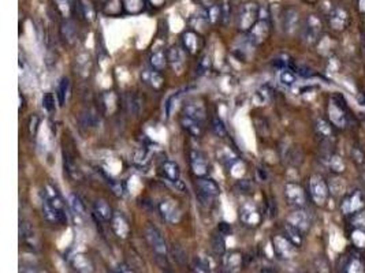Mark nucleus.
Wrapping results in <instances>:
<instances>
[{"instance_id":"nucleus-1","label":"nucleus","mask_w":365,"mask_h":273,"mask_svg":"<svg viewBox=\"0 0 365 273\" xmlns=\"http://www.w3.org/2000/svg\"><path fill=\"white\" fill-rule=\"evenodd\" d=\"M260 7L256 3H246L239 10L238 18H237V26L241 31L248 33L253 27V25L260 18Z\"/></svg>"},{"instance_id":"nucleus-2","label":"nucleus","mask_w":365,"mask_h":273,"mask_svg":"<svg viewBox=\"0 0 365 273\" xmlns=\"http://www.w3.org/2000/svg\"><path fill=\"white\" fill-rule=\"evenodd\" d=\"M330 186L320 175H312L309 178V194L316 205L323 206L330 197Z\"/></svg>"},{"instance_id":"nucleus-3","label":"nucleus","mask_w":365,"mask_h":273,"mask_svg":"<svg viewBox=\"0 0 365 273\" xmlns=\"http://www.w3.org/2000/svg\"><path fill=\"white\" fill-rule=\"evenodd\" d=\"M271 34V21L270 17H260L250 30L248 31V43L250 45H262L264 44Z\"/></svg>"},{"instance_id":"nucleus-4","label":"nucleus","mask_w":365,"mask_h":273,"mask_svg":"<svg viewBox=\"0 0 365 273\" xmlns=\"http://www.w3.org/2000/svg\"><path fill=\"white\" fill-rule=\"evenodd\" d=\"M283 194L287 205L294 209H304L307 205V194L301 184L296 182H287L284 184Z\"/></svg>"},{"instance_id":"nucleus-5","label":"nucleus","mask_w":365,"mask_h":273,"mask_svg":"<svg viewBox=\"0 0 365 273\" xmlns=\"http://www.w3.org/2000/svg\"><path fill=\"white\" fill-rule=\"evenodd\" d=\"M323 23L317 15H309L302 26V41L307 45H315L320 40Z\"/></svg>"},{"instance_id":"nucleus-6","label":"nucleus","mask_w":365,"mask_h":273,"mask_svg":"<svg viewBox=\"0 0 365 273\" xmlns=\"http://www.w3.org/2000/svg\"><path fill=\"white\" fill-rule=\"evenodd\" d=\"M145 238H147L151 249L154 250L155 254L158 255V258H166L167 251H168L167 243L166 241H164V238H163L162 232H160L155 225L148 224V225L145 227Z\"/></svg>"},{"instance_id":"nucleus-7","label":"nucleus","mask_w":365,"mask_h":273,"mask_svg":"<svg viewBox=\"0 0 365 273\" xmlns=\"http://www.w3.org/2000/svg\"><path fill=\"white\" fill-rule=\"evenodd\" d=\"M196 187H197V194H199L200 201L203 204H209L221 194V187L215 180L209 179V178H199L196 182Z\"/></svg>"},{"instance_id":"nucleus-8","label":"nucleus","mask_w":365,"mask_h":273,"mask_svg":"<svg viewBox=\"0 0 365 273\" xmlns=\"http://www.w3.org/2000/svg\"><path fill=\"white\" fill-rule=\"evenodd\" d=\"M328 26L335 31L346 30L347 26L350 25V14L345 7L335 6L330 10L328 13Z\"/></svg>"},{"instance_id":"nucleus-9","label":"nucleus","mask_w":365,"mask_h":273,"mask_svg":"<svg viewBox=\"0 0 365 273\" xmlns=\"http://www.w3.org/2000/svg\"><path fill=\"white\" fill-rule=\"evenodd\" d=\"M239 220L246 227H257L262 223L263 215L260 209L253 202L248 201L243 202L242 205L239 206Z\"/></svg>"},{"instance_id":"nucleus-10","label":"nucleus","mask_w":365,"mask_h":273,"mask_svg":"<svg viewBox=\"0 0 365 273\" xmlns=\"http://www.w3.org/2000/svg\"><path fill=\"white\" fill-rule=\"evenodd\" d=\"M159 212L164 220L168 224H178L182 217V211H180L179 205L174 201L172 198H164L159 202Z\"/></svg>"},{"instance_id":"nucleus-11","label":"nucleus","mask_w":365,"mask_h":273,"mask_svg":"<svg viewBox=\"0 0 365 273\" xmlns=\"http://www.w3.org/2000/svg\"><path fill=\"white\" fill-rule=\"evenodd\" d=\"M364 197H362V194L358 190H356V191H353L352 194H349V196L343 198L342 204H341V211H342L343 215L354 216L358 212L364 211Z\"/></svg>"},{"instance_id":"nucleus-12","label":"nucleus","mask_w":365,"mask_h":273,"mask_svg":"<svg viewBox=\"0 0 365 273\" xmlns=\"http://www.w3.org/2000/svg\"><path fill=\"white\" fill-rule=\"evenodd\" d=\"M190 167L194 176L197 178H207L209 172V164L207 162V157L199 149H192L190 150Z\"/></svg>"},{"instance_id":"nucleus-13","label":"nucleus","mask_w":365,"mask_h":273,"mask_svg":"<svg viewBox=\"0 0 365 273\" xmlns=\"http://www.w3.org/2000/svg\"><path fill=\"white\" fill-rule=\"evenodd\" d=\"M272 247L275 254L282 260H290L296 254V246L284 235H275L272 238Z\"/></svg>"},{"instance_id":"nucleus-14","label":"nucleus","mask_w":365,"mask_h":273,"mask_svg":"<svg viewBox=\"0 0 365 273\" xmlns=\"http://www.w3.org/2000/svg\"><path fill=\"white\" fill-rule=\"evenodd\" d=\"M282 27L286 34H294L300 29V13L294 7H288L282 15Z\"/></svg>"},{"instance_id":"nucleus-15","label":"nucleus","mask_w":365,"mask_h":273,"mask_svg":"<svg viewBox=\"0 0 365 273\" xmlns=\"http://www.w3.org/2000/svg\"><path fill=\"white\" fill-rule=\"evenodd\" d=\"M111 227H113V231L115 232V235L118 238H121V239H126L130 235L131 229L129 220L121 212H115L114 213L113 220H111Z\"/></svg>"},{"instance_id":"nucleus-16","label":"nucleus","mask_w":365,"mask_h":273,"mask_svg":"<svg viewBox=\"0 0 365 273\" xmlns=\"http://www.w3.org/2000/svg\"><path fill=\"white\" fill-rule=\"evenodd\" d=\"M287 223H290L294 227H297L302 232H307L311 228V216L304 209H296L291 215L287 217Z\"/></svg>"},{"instance_id":"nucleus-17","label":"nucleus","mask_w":365,"mask_h":273,"mask_svg":"<svg viewBox=\"0 0 365 273\" xmlns=\"http://www.w3.org/2000/svg\"><path fill=\"white\" fill-rule=\"evenodd\" d=\"M68 208L71 211V215L74 216L76 223L82 224L86 220V209L84 202L81 201V198L78 197L77 194L71 192L68 196Z\"/></svg>"},{"instance_id":"nucleus-18","label":"nucleus","mask_w":365,"mask_h":273,"mask_svg":"<svg viewBox=\"0 0 365 273\" xmlns=\"http://www.w3.org/2000/svg\"><path fill=\"white\" fill-rule=\"evenodd\" d=\"M328 118L330 122H331L334 126H337V127H345L347 123L346 112H345L343 107H341L339 103H337L335 100L330 101Z\"/></svg>"},{"instance_id":"nucleus-19","label":"nucleus","mask_w":365,"mask_h":273,"mask_svg":"<svg viewBox=\"0 0 365 273\" xmlns=\"http://www.w3.org/2000/svg\"><path fill=\"white\" fill-rule=\"evenodd\" d=\"M167 60L172 70L180 71L185 66V51L182 50L179 45H172L171 48L167 51Z\"/></svg>"},{"instance_id":"nucleus-20","label":"nucleus","mask_w":365,"mask_h":273,"mask_svg":"<svg viewBox=\"0 0 365 273\" xmlns=\"http://www.w3.org/2000/svg\"><path fill=\"white\" fill-rule=\"evenodd\" d=\"M160 174L166 180L171 183H179L180 182V170L179 166L172 160H166L160 166Z\"/></svg>"},{"instance_id":"nucleus-21","label":"nucleus","mask_w":365,"mask_h":273,"mask_svg":"<svg viewBox=\"0 0 365 273\" xmlns=\"http://www.w3.org/2000/svg\"><path fill=\"white\" fill-rule=\"evenodd\" d=\"M225 270L229 273H239L243 265V255L239 251H230L223 258Z\"/></svg>"},{"instance_id":"nucleus-22","label":"nucleus","mask_w":365,"mask_h":273,"mask_svg":"<svg viewBox=\"0 0 365 273\" xmlns=\"http://www.w3.org/2000/svg\"><path fill=\"white\" fill-rule=\"evenodd\" d=\"M180 126L184 127V130H186L192 137H201L204 133V123L203 122L197 121L194 118H190L188 115H180Z\"/></svg>"},{"instance_id":"nucleus-23","label":"nucleus","mask_w":365,"mask_h":273,"mask_svg":"<svg viewBox=\"0 0 365 273\" xmlns=\"http://www.w3.org/2000/svg\"><path fill=\"white\" fill-rule=\"evenodd\" d=\"M315 130L316 134L319 135L321 139L327 141V142H331V139H334V137H335L334 125L331 122L325 121L324 118H317L316 119Z\"/></svg>"},{"instance_id":"nucleus-24","label":"nucleus","mask_w":365,"mask_h":273,"mask_svg":"<svg viewBox=\"0 0 365 273\" xmlns=\"http://www.w3.org/2000/svg\"><path fill=\"white\" fill-rule=\"evenodd\" d=\"M182 43L185 50L189 52L190 55H196L201 48V38L200 36L193 30H186L182 34Z\"/></svg>"},{"instance_id":"nucleus-25","label":"nucleus","mask_w":365,"mask_h":273,"mask_svg":"<svg viewBox=\"0 0 365 273\" xmlns=\"http://www.w3.org/2000/svg\"><path fill=\"white\" fill-rule=\"evenodd\" d=\"M141 80L145 85H148L151 89L154 90H160L163 84H164V80L160 75V71H156L154 68H151V70L145 68L144 71L141 72Z\"/></svg>"},{"instance_id":"nucleus-26","label":"nucleus","mask_w":365,"mask_h":273,"mask_svg":"<svg viewBox=\"0 0 365 273\" xmlns=\"http://www.w3.org/2000/svg\"><path fill=\"white\" fill-rule=\"evenodd\" d=\"M60 34L68 44H74L77 41L78 31L76 27V23L72 22L70 18H64L62 25H60Z\"/></svg>"},{"instance_id":"nucleus-27","label":"nucleus","mask_w":365,"mask_h":273,"mask_svg":"<svg viewBox=\"0 0 365 273\" xmlns=\"http://www.w3.org/2000/svg\"><path fill=\"white\" fill-rule=\"evenodd\" d=\"M93 211H95V215L103 221H111L114 213H115L113 208L108 205V202L104 200H96L93 202Z\"/></svg>"},{"instance_id":"nucleus-28","label":"nucleus","mask_w":365,"mask_h":273,"mask_svg":"<svg viewBox=\"0 0 365 273\" xmlns=\"http://www.w3.org/2000/svg\"><path fill=\"white\" fill-rule=\"evenodd\" d=\"M149 63H151L152 68L156 70V71H162V70L166 68L168 60H167V54H164L163 48H156L155 47L152 52H151V56H149Z\"/></svg>"},{"instance_id":"nucleus-29","label":"nucleus","mask_w":365,"mask_h":273,"mask_svg":"<svg viewBox=\"0 0 365 273\" xmlns=\"http://www.w3.org/2000/svg\"><path fill=\"white\" fill-rule=\"evenodd\" d=\"M324 163L325 166L330 168V171L334 172V174H342L343 171L346 170V166H345V162L342 160V157L338 156V154H335V153L333 152H330L325 154Z\"/></svg>"},{"instance_id":"nucleus-30","label":"nucleus","mask_w":365,"mask_h":273,"mask_svg":"<svg viewBox=\"0 0 365 273\" xmlns=\"http://www.w3.org/2000/svg\"><path fill=\"white\" fill-rule=\"evenodd\" d=\"M72 266L80 273H93V265L90 260L84 254H76L72 257Z\"/></svg>"},{"instance_id":"nucleus-31","label":"nucleus","mask_w":365,"mask_h":273,"mask_svg":"<svg viewBox=\"0 0 365 273\" xmlns=\"http://www.w3.org/2000/svg\"><path fill=\"white\" fill-rule=\"evenodd\" d=\"M184 115H188L190 118H194V119H197V121L203 122L205 121V109L201 104H197V103H188L184 107V111H182Z\"/></svg>"},{"instance_id":"nucleus-32","label":"nucleus","mask_w":365,"mask_h":273,"mask_svg":"<svg viewBox=\"0 0 365 273\" xmlns=\"http://www.w3.org/2000/svg\"><path fill=\"white\" fill-rule=\"evenodd\" d=\"M284 232H286V235H284V237L287 238L288 241L293 243V245L296 247H300L302 245V243H304V235H302L304 232H302V231H300V229H298L297 227L291 225L290 223L284 224Z\"/></svg>"},{"instance_id":"nucleus-33","label":"nucleus","mask_w":365,"mask_h":273,"mask_svg":"<svg viewBox=\"0 0 365 273\" xmlns=\"http://www.w3.org/2000/svg\"><path fill=\"white\" fill-rule=\"evenodd\" d=\"M19 233H21V239L23 242L30 245V246H36L37 245V237L34 229L32 228V225L26 221H21V227H19Z\"/></svg>"},{"instance_id":"nucleus-34","label":"nucleus","mask_w":365,"mask_h":273,"mask_svg":"<svg viewBox=\"0 0 365 273\" xmlns=\"http://www.w3.org/2000/svg\"><path fill=\"white\" fill-rule=\"evenodd\" d=\"M80 13L88 22H93L96 18V9L90 0H78Z\"/></svg>"},{"instance_id":"nucleus-35","label":"nucleus","mask_w":365,"mask_h":273,"mask_svg":"<svg viewBox=\"0 0 365 273\" xmlns=\"http://www.w3.org/2000/svg\"><path fill=\"white\" fill-rule=\"evenodd\" d=\"M68 96H70V81H68V78L63 76L59 82L58 90H56V97H58V103L60 107H63L66 104Z\"/></svg>"},{"instance_id":"nucleus-36","label":"nucleus","mask_w":365,"mask_h":273,"mask_svg":"<svg viewBox=\"0 0 365 273\" xmlns=\"http://www.w3.org/2000/svg\"><path fill=\"white\" fill-rule=\"evenodd\" d=\"M278 80H279L280 85L291 88L297 82V72L294 71L293 68H283V70H279Z\"/></svg>"},{"instance_id":"nucleus-37","label":"nucleus","mask_w":365,"mask_h":273,"mask_svg":"<svg viewBox=\"0 0 365 273\" xmlns=\"http://www.w3.org/2000/svg\"><path fill=\"white\" fill-rule=\"evenodd\" d=\"M63 164H64V171L67 172V175L71 179H78L80 178V170L76 160L72 159L67 152H63Z\"/></svg>"},{"instance_id":"nucleus-38","label":"nucleus","mask_w":365,"mask_h":273,"mask_svg":"<svg viewBox=\"0 0 365 273\" xmlns=\"http://www.w3.org/2000/svg\"><path fill=\"white\" fill-rule=\"evenodd\" d=\"M133 163L138 168H147L151 163V156H149L148 150L145 148L135 149L133 153Z\"/></svg>"},{"instance_id":"nucleus-39","label":"nucleus","mask_w":365,"mask_h":273,"mask_svg":"<svg viewBox=\"0 0 365 273\" xmlns=\"http://www.w3.org/2000/svg\"><path fill=\"white\" fill-rule=\"evenodd\" d=\"M225 235L216 231L215 233H212L211 238V245L213 253L217 255H225L226 254V241Z\"/></svg>"},{"instance_id":"nucleus-40","label":"nucleus","mask_w":365,"mask_h":273,"mask_svg":"<svg viewBox=\"0 0 365 273\" xmlns=\"http://www.w3.org/2000/svg\"><path fill=\"white\" fill-rule=\"evenodd\" d=\"M217 157H219V160H221L223 164H226V166L229 167L233 166V164L238 160L237 156L233 153V150H231L230 148H227V146H223V148L217 149Z\"/></svg>"},{"instance_id":"nucleus-41","label":"nucleus","mask_w":365,"mask_h":273,"mask_svg":"<svg viewBox=\"0 0 365 273\" xmlns=\"http://www.w3.org/2000/svg\"><path fill=\"white\" fill-rule=\"evenodd\" d=\"M122 3L127 14H140L144 10V0H122Z\"/></svg>"},{"instance_id":"nucleus-42","label":"nucleus","mask_w":365,"mask_h":273,"mask_svg":"<svg viewBox=\"0 0 365 273\" xmlns=\"http://www.w3.org/2000/svg\"><path fill=\"white\" fill-rule=\"evenodd\" d=\"M192 273H211L209 262L201 257L194 258L193 264H192Z\"/></svg>"},{"instance_id":"nucleus-43","label":"nucleus","mask_w":365,"mask_h":273,"mask_svg":"<svg viewBox=\"0 0 365 273\" xmlns=\"http://www.w3.org/2000/svg\"><path fill=\"white\" fill-rule=\"evenodd\" d=\"M55 2L58 6L59 13L62 14L64 18H68L74 10V2L72 0H55Z\"/></svg>"},{"instance_id":"nucleus-44","label":"nucleus","mask_w":365,"mask_h":273,"mask_svg":"<svg viewBox=\"0 0 365 273\" xmlns=\"http://www.w3.org/2000/svg\"><path fill=\"white\" fill-rule=\"evenodd\" d=\"M212 67V60H211V56L208 54L203 55L201 58H200L199 63H197V68H196V71L199 75H204V74H207Z\"/></svg>"},{"instance_id":"nucleus-45","label":"nucleus","mask_w":365,"mask_h":273,"mask_svg":"<svg viewBox=\"0 0 365 273\" xmlns=\"http://www.w3.org/2000/svg\"><path fill=\"white\" fill-rule=\"evenodd\" d=\"M123 9V3L122 0H108L104 7V13L107 15H118Z\"/></svg>"},{"instance_id":"nucleus-46","label":"nucleus","mask_w":365,"mask_h":273,"mask_svg":"<svg viewBox=\"0 0 365 273\" xmlns=\"http://www.w3.org/2000/svg\"><path fill=\"white\" fill-rule=\"evenodd\" d=\"M96 115L97 113L95 111H92V109H88L86 112H84L81 115L82 125L85 126V127H95L97 125V116Z\"/></svg>"},{"instance_id":"nucleus-47","label":"nucleus","mask_w":365,"mask_h":273,"mask_svg":"<svg viewBox=\"0 0 365 273\" xmlns=\"http://www.w3.org/2000/svg\"><path fill=\"white\" fill-rule=\"evenodd\" d=\"M207 19L211 23H216L222 19V14H221V6L213 5L211 6L209 9L207 10Z\"/></svg>"},{"instance_id":"nucleus-48","label":"nucleus","mask_w":365,"mask_h":273,"mask_svg":"<svg viewBox=\"0 0 365 273\" xmlns=\"http://www.w3.org/2000/svg\"><path fill=\"white\" fill-rule=\"evenodd\" d=\"M211 129L212 131H213V134L216 135V137H226V135H227V130H226L225 125H223V122H222L219 118H213V119H212Z\"/></svg>"},{"instance_id":"nucleus-49","label":"nucleus","mask_w":365,"mask_h":273,"mask_svg":"<svg viewBox=\"0 0 365 273\" xmlns=\"http://www.w3.org/2000/svg\"><path fill=\"white\" fill-rule=\"evenodd\" d=\"M221 14H222V23L227 25L230 21L231 15V5L229 3V0H223V3L221 5Z\"/></svg>"},{"instance_id":"nucleus-50","label":"nucleus","mask_w":365,"mask_h":273,"mask_svg":"<svg viewBox=\"0 0 365 273\" xmlns=\"http://www.w3.org/2000/svg\"><path fill=\"white\" fill-rule=\"evenodd\" d=\"M43 108L47 112L55 111V97L52 93H45L43 96Z\"/></svg>"},{"instance_id":"nucleus-51","label":"nucleus","mask_w":365,"mask_h":273,"mask_svg":"<svg viewBox=\"0 0 365 273\" xmlns=\"http://www.w3.org/2000/svg\"><path fill=\"white\" fill-rule=\"evenodd\" d=\"M352 157L354 159V162L357 164H364L365 162V154L360 148H353L352 149Z\"/></svg>"},{"instance_id":"nucleus-52","label":"nucleus","mask_w":365,"mask_h":273,"mask_svg":"<svg viewBox=\"0 0 365 273\" xmlns=\"http://www.w3.org/2000/svg\"><path fill=\"white\" fill-rule=\"evenodd\" d=\"M39 123H40V121H39V118L36 116V115H33L32 118H30V121H29V131H30V134L34 137L37 133V129H39Z\"/></svg>"},{"instance_id":"nucleus-53","label":"nucleus","mask_w":365,"mask_h":273,"mask_svg":"<svg viewBox=\"0 0 365 273\" xmlns=\"http://www.w3.org/2000/svg\"><path fill=\"white\" fill-rule=\"evenodd\" d=\"M238 187H239V191L242 192H250L253 190V186L249 183L248 180H241L238 183Z\"/></svg>"},{"instance_id":"nucleus-54","label":"nucleus","mask_w":365,"mask_h":273,"mask_svg":"<svg viewBox=\"0 0 365 273\" xmlns=\"http://www.w3.org/2000/svg\"><path fill=\"white\" fill-rule=\"evenodd\" d=\"M217 231L221 233H223L225 237H227V235H230L231 233V227L227 223H221L217 225Z\"/></svg>"},{"instance_id":"nucleus-55","label":"nucleus","mask_w":365,"mask_h":273,"mask_svg":"<svg viewBox=\"0 0 365 273\" xmlns=\"http://www.w3.org/2000/svg\"><path fill=\"white\" fill-rule=\"evenodd\" d=\"M19 273H47L44 270H39L36 268H21V272Z\"/></svg>"},{"instance_id":"nucleus-56","label":"nucleus","mask_w":365,"mask_h":273,"mask_svg":"<svg viewBox=\"0 0 365 273\" xmlns=\"http://www.w3.org/2000/svg\"><path fill=\"white\" fill-rule=\"evenodd\" d=\"M148 2L154 6V7H162V6L166 3V0H148Z\"/></svg>"},{"instance_id":"nucleus-57","label":"nucleus","mask_w":365,"mask_h":273,"mask_svg":"<svg viewBox=\"0 0 365 273\" xmlns=\"http://www.w3.org/2000/svg\"><path fill=\"white\" fill-rule=\"evenodd\" d=\"M357 6H358L360 13L365 14V0H358V2H357Z\"/></svg>"},{"instance_id":"nucleus-58","label":"nucleus","mask_w":365,"mask_h":273,"mask_svg":"<svg viewBox=\"0 0 365 273\" xmlns=\"http://www.w3.org/2000/svg\"><path fill=\"white\" fill-rule=\"evenodd\" d=\"M222 273H229V272H226V270H225V269H223V272H222Z\"/></svg>"},{"instance_id":"nucleus-59","label":"nucleus","mask_w":365,"mask_h":273,"mask_svg":"<svg viewBox=\"0 0 365 273\" xmlns=\"http://www.w3.org/2000/svg\"><path fill=\"white\" fill-rule=\"evenodd\" d=\"M308 2H313V0H308Z\"/></svg>"}]
</instances>
